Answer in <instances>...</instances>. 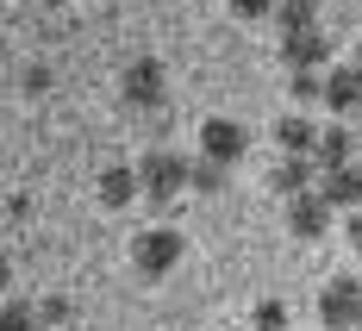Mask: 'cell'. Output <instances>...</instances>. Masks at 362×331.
Segmentation results:
<instances>
[{
    "mask_svg": "<svg viewBox=\"0 0 362 331\" xmlns=\"http://www.w3.org/2000/svg\"><path fill=\"white\" fill-rule=\"evenodd\" d=\"M319 325L325 331H362V281L356 275H331L319 294Z\"/></svg>",
    "mask_w": 362,
    "mask_h": 331,
    "instance_id": "6da1fadb",
    "label": "cell"
},
{
    "mask_svg": "<svg viewBox=\"0 0 362 331\" xmlns=\"http://www.w3.org/2000/svg\"><path fill=\"white\" fill-rule=\"evenodd\" d=\"M138 182H144V200H150V207H169L181 187H187V163H181L175 150H150L144 163H138Z\"/></svg>",
    "mask_w": 362,
    "mask_h": 331,
    "instance_id": "7a4b0ae2",
    "label": "cell"
},
{
    "mask_svg": "<svg viewBox=\"0 0 362 331\" xmlns=\"http://www.w3.org/2000/svg\"><path fill=\"white\" fill-rule=\"evenodd\" d=\"M175 262H181V231L150 225V231H138V238H132V269H138V275H150V281H156V275H169Z\"/></svg>",
    "mask_w": 362,
    "mask_h": 331,
    "instance_id": "3957f363",
    "label": "cell"
},
{
    "mask_svg": "<svg viewBox=\"0 0 362 331\" xmlns=\"http://www.w3.org/2000/svg\"><path fill=\"white\" fill-rule=\"evenodd\" d=\"M331 213H337V207H331L325 194L313 187V194H300V200H288V231L300 238V244H319V238L331 231Z\"/></svg>",
    "mask_w": 362,
    "mask_h": 331,
    "instance_id": "277c9868",
    "label": "cell"
},
{
    "mask_svg": "<svg viewBox=\"0 0 362 331\" xmlns=\"http://www.w3.org/2000/svg\"><path fill=\"white\" fill-rule=\"evenodd\" d=\"M281 63H288V75L293 69H319V75H325L331 32H325V25H313V32H288V37H281Z\"/></svg>",
    "mask_w": 362,
    "mask_h": 331,
    "instance_id": "5b68a950",
    "label": "cell"
},
{
    "mask_svg": "<svg viewBox=\"0 0 362 331\" xmlns=\"http://www.w3.org/2000/svg\"><path fill=\"white\" fill-rule=\"evenodd\" d=\"M244 150H250V132H244L238 119H206V125H200V156H213V163L231 169Z\"/></svg>",
    "mask_w": 362,
    "mask_h": 331,
    "instance_id": "8992f818",
    "label": "cell"
},
{
    "mask_svg": "<svg viewBox=\"0 0 362 331\" xmlns=\"http://www.w3.org/2000/svg\"><path fill=\"white\" fill-rule=\"evenodd\" d=\"M119 94H125V107H156L163 100V63L156 57H138L132 69L119 75Z\"/></svg>",
    "mask_w": 362,
    "mask_h": 331,
    "instance_id": "52a82bcc",
    "label": "cell"
},
{
    "mask_svg": "<svg viewBox=\"0 0 362 331\" xmlns=\"http://www.w3.org/2000/svg\"><path fill=\"white\" fill-rule=\"evenodd\" d=\"M313 175H319L313 156H281V163L269 169V194H275V200H300V194H313Z\"/></svg>",
    "mask_w": 362,
    "mask_h": 331,
    "instance_id": "ba28073f",
    "label": "cell"
},
{
    "mask_svg": "<svg viewBox=\"0 0 362 331\" xmlns=\"http://www.w3.org/2000/svg\"><path fill=\"white\" fill-rule=\"evenodd\" d=\"M325 107L331 112H356L362 107V63H331L325 69Z\"/></svg>",
    "mask_w": 362,
    "mask_h": 331,
    "instance_id": "9c48e42d",
    "label": "cell"
},
{
    "mask_svg": "<svg viewBox=\"0 0 362 331\" xmlns=\"http://www.w3.org/2000/svg\"><path fill=\"white\" fill-rule=\"evenodd\" d=\"M275 144H281V156H313L319 150V125L306 112H288V119H275Z\"/></svg>",
    "mask_w": 362,
    "mask_h": 331,
    "instance_id": "30bf717a",
    "label": "cell"
},
{
    "mask_svg": "<svg viewBox=\"0 0 362 331\" xmlns=\"http://www.w3.org/2000/svg\"><path fill=\"white\" fill-rule=\"evenodd\" d=\"M319 194H325L331 207L356 213V207H362V169H356V163H344V169H325V182H319Z\"/></svg>",
    "mask_w": 362,
    "mask_h": 331,
    "instance_id": "8fae6325",
    "label": "cell"
},
{
    "mask_svg": "<svg viewBox=\"0 0 362 331\" xmlns=\"http://www.w3.org/2000/svg\"><path fill=\"white\" fill-rule=\"evenodd\" d=\"M132 194H144V182H138V169H125V163H112V169H100V207H132Z\"/></svg>",
    "mask_w": 362,
    "mask_h": 331,
    "instance_id": "7c38bea8",
    "label": "cell"
},
{
    "mask_svg": "<svg viewBox=\"0 0 362 331\" xmlns=\"http://www.w3.org/2000/svg\"><path fill=\"white\" fill-rule=\"evenodd\" d=\"M225 175H231V169H225V163H213V156H194V163H187V187H194V194H218V187H225Z\"/></svg>",
    "mask_w": 362,
    "mask_h": 331,
    "instance_id": "4fadbf2b",
    "label": "cell"
},
{
    "mask_svg": "<svg viewBox=\"0 0 362 331\" xmlns=\"http://www.w3.org/2000/svg\"><path fill=\"white\" fill-rule=\"evenodd\" d=\"M275 13H281V37H288V32H313V25H319V0H281Z\"/></svg>",
    "mask_w": 362,
    "mask_h": 331,
    "instance_id": "5bb4252c",
    "label": "cell"
},
{
    "mask_svg": "<svg viewBox=\"0 0 362 331\" xmlns=\"http://www.w3.org/2000/svg\"><path fill=\"white\" fill-rule=\"evenodd\" d=\"M313 163H319V169H344V163H350V132H319Z\"/></svg>",
    "mask_w": 362,
    "mask_h": 331,
    "instance_id": "9a60e30c",
    "label": "cell"
},
{
    "mask_svg": "<svg viewBox=\"0 0 362 331\" xmlns=\"http://www.w3.org/2000/svg\"><path fill=\"white\" fill-rule=\"evenodd\" d=\"M288 94L300 100V107L325 100V75H319V69H293V75H288Z\"/></svg>",
    "mask_w": 362,
    "mask_h": 331,
    "instance_id": "2e32d148",
    "label": "cell"
},
{
    "mask_svg": "<svg viewBox=\"0 0 362 331\" xmlns=\"http://www.w3.org/2000/svg\"><path fill=\"white\" fill-rule=\"evenodd\" d=\"M0 331H44V313H32L25 300H6V313H0Z\"/></svg>",
    "mask_w": 362,
    "mask_h": 331,
    "instance_id": "e0dca14e",
    "label": "cell"
},
{
    "mask_svg": "<svg viewBox=\"0 0 362 331\" xmlns=\"http://www.w3.org/2000/svg\"><path fill=\"white\" fill-rule=\"evenodd\" d=\"M250 325H256V331H288V306H281V300H256Z\"/></svg>",
    "mask_w": 362,
    "mask_h": 331,
    "instance_id": "ac0fdd59",
    "label": "cell"
},
{
    "mask_svg": "<svg viewBox=\"0 0 362 331\" xmlns=\"http://www.w3.org/2000/svg\"><path fill=\"white\" fill-rule=\"evenodd\" d=\"M275 6H281V0H231V13H238V19H269Z\"/></svg>",
    "mask_w": 362,
    "mask_h": 331,
    "instance_id": "d6986e66",
    "label": "cell"
},
{
    "mask_svg": "<svg viewBox=\"0 0 362 331\" xmlns=\"http://www.w3.org/2000/svg\"><path fill=\"white\" fill-rule=\"evenodd\" d=\"M19 88H25V94H44V88H50V69H44V63L19 69Z\"/></svg>",
    "mask_w": 362,
    "mask_h": 331,
    "instance_id": "ffe728a7",
    "label": "cell"
},
{
    "mask_svg": "<svg viewBox=\"0 0 362 331\" xmlns=\"http://www.w3.org/2000/svg\"><path fill=\"white\" fill-rule=\"evenodd\" d=\"M37 313H44V325H69V300H63V294H57V300H44Z\"/></svg>",
    "mask_w": 362,
    "mask_h": 331,
    "instance_id": "44dd1931",
    "label": "cell"
},
{
    "mask_svg": "<svg viewBox=\"0 0 362 331\" xmlns=\"http://www.w3.org/2000/svg\"><path fill=\"white\" fill-rule=\"evenodd\" d=\"M344 231H350V244H356V250H362V207H356V213H350V225H344Z\"/></svg>",
    "mask_w": 362,
    "mask_h": 331,
    "instance_id": "7402d4cb",
    "label": "cell"
},
{
    "mask_svg": "<svg viewBox=\"0 0 362 331\" xmlns=\"http://www.w3.org/2000/svg\"><path fill=\"white\" fill-rule=\"evenodd\" d=\"M44 6H69V0H44Z\"/></svg>",
    "mask_w": 362,
    "mask_h": 331,
    "instance_id": "603a6c76",
    "label": "cell"
},
{
    "mask_svg": "<svg viewBox=\"0 0 362 331\" xmlns=\"http://www.w3.org/2000/svg\"><path fill=\"white\" fill-rule=\"evenodd\" d=\"M356 63H362V57H356Z\"/></svg>",
    "mask_w": 362,
    "mask_h": 331,
    "instance_id": "cb8c5ba5",
    "label": "cell"
}]
</instances>
